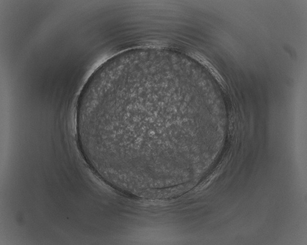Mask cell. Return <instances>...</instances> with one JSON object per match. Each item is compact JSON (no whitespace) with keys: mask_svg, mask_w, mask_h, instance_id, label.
<instances>
[{"mask_svg":"<svg viewBox=\"0 0 307 245\" xmlns=\"http://www.w3.org/2000/svg\"><path fill=\"white\" fill-rule=\"evenodd\" d=\"M176 81L158 75L131 76L111 86L93 114L97 144L120 155L161 158L177 151Z\"/></svg>","mask_w":307,"mask_h":245,"instance_id":"obj_1","label":"cell"},{"mask_svg":"<svg viewBox=\"0 0 307 245\" xmlns=\"http://www.w3.org/2000/svg\"><path fill=\"white\" fill-rule=\"evenodd\" d=\"M95 171H96L97 173H98V174H99V175H101L102 177H102V175L100 174V173H99V172H97V171H96V170H95ZM113 186H114L115 187H116V188H122V187H121L120 186H115V185H113Z\"/></svg>","mask_w":307,"mask_h":245,"instance_id":"obj_2","label":"cell"}]
</instances>
